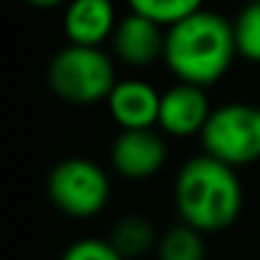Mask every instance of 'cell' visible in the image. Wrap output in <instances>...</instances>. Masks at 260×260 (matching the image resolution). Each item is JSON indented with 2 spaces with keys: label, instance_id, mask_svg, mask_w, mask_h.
Instances as JSON below:
<instances>
[{
  "label": "cell",
  "instance_id": "obj_10",
  "mask_svg": "<svg viewBox=\"0 0 260 260\" xmlns=\"http://www.w3.org/2000/svg\"><path fill=\"white\" fill-rule=\"evenodd\" d=\"M116 23L114 0H69L63 10V33L74 46L101 48L111 41Z\"/></svg>",
  "mask_w": 260,
  "mask_h": 260
},
{
  "label": "cell",
  "instance_id": "obj_13",
  "mask_svg": "<svg viewBox=\"0 0 260 260\" xmlns=\"http://www.w3.org/2000/svg\"><path fill=\"white\" fill-rule=\"evenodd\" d=\"M126 3H129L132 13H139V15L159 23L162 28H172L174 23L202 10L205 0H126Z\"/></svg>",
  "mask_w": 260,
  "mask_h": 260
},
{
  "label": "cell",
  "instance_id": "obj_14",
  "mask_svg": "<svg viewBox=\"0 0 260 260\" xmlns=\"http://www.w3.org/2000/svg\"><path fill=\"white\" fill-rule=\"evenodd\" d=\"M238 56L260 63V0H250L233 20Z\"/></svg>",
  "mask_w": 260,
  "mask_h": 260
},
{
  "label": "cell",
  "instance_id": "obj_5",
  "mask_svg": "<svg viewBox=\"0 0 260 260\" xmlns=\"http://www.w3.org/2000/svg\"><path fill=\"white\" fill-rule=\"evenodd\" d=\"M200 139L205 154L230 167L255 162L260 159V106L235 101L212 109Z\"/></svg>",
  "mask_w": 260,
  "mask_h": 260
},
{
  "label": "cell",
  "instance_id": "obj_15",
  "mask_svg": "<svg viewBox=\"0 0 260 260\" xmlns=\"http://www.w3.org/2000/svg\"><path fill=\"white\" fill-rule=\"evenodd\" d=\"M61 260H124L121 253L111 245V240H101V238H81L76 243H71Z\"/></svg>",
  "mask_w": 260,
  "mask_h": 260
},
{
  "label": "cell",
  "instance_id": "obj_12",
  "mask_svg": "<svg viewBox=\"0 0 260 260\" xmlns=\"http://www.w3.org/2000/svg\"><path fill=\"white\" fill-rule=\"evenodd\" d=\"M205 238L200 230L179 222L170 228L157 240V258L159 260H205Z\"/></svg>",
  "mask_w": 260,
  "mask_h": 260
},
{
  "label": "cell",
  "instance_id": "obj_17",
  "mask_svg": "<svg viewBox=\"0 0 260 260\" xmlns=\"http://www.w3.org/2000/svg\"><path fill=\"white\" fill-rule=\"evenodd\" d=\"M248 3H250V0H248Z\"/></svg>",
  "mask_w": 260,
  "mask_h": 260
},
{
  "label": "cell",
  "instance_id": "obj_4",
  "mask_svg": "<svg viewBox=\"0 0 260 260\" xmlns=\"http://www.w3.org/2000/svg\"><path fill=\"white\" fill-rule=\"evenodd\" d=\"M46 192L58 212L86 220L109 205L111 179L99 162L86 157H69L48 172Z\"/></svg>",
  "mask_w": 260,
  "mask_h": 260
},
{
  "label": "cell",
  "instance_id": "obj_1",
  "mask_svg": "<svg viewBox=\"0 0 260 260\" xmlns=\"http://www.w3.org/2000/svg\"><path fill=\"white\" fill-rule=\"evenodd\" d=\"M235 56L233 23L215 10L202 8L167 28L165 63L179 84L210 88L230 71Z\"/></svg>",
  "mask_w": 260,
  "mask_h": 260
},
{
  "label": "cell",
  "instance_id": "obj_9",
  "mask_svg": "<svg viewBox=\"0 0 260 260\" xmlns=\"http://www.w3.org/2000/svg\"><path fill=\"white\" fill-rule=\"evenodd\" d=\"M159 99L162 93L142 79H119L106 106L119 129H152L159 119Z\"/></svg>",
  "mask_w": 260,
  "mask_h": 260
},
{
  "label": "cell",
  "instance_id": "obj_6",
  "mask_svg": "<svg viewBox=\"0 0 260 260\" xmlns=\"http://www.w3.org/2000/svg\"><path fill=\"white\" fill-rule=\"evenodd\" d=\"M167 162V142L162 132L121 129L111 144V167L126 179L154 177Z\"/></svg>",
  "mask_w": 260,
  "mask_h": 260
},
{
  "label": "cell",
  "instance_id": "obj_11",
  "mask_svg": "<svg viewBox=\"0 0 260 260\" xmlns=\"http://www.w3.org/2000/svg\"><path fill=\"white\" fill-rule=\"evenodd\" d=\"M109 240L121 253V258L132 260V258L144 255L149 248H157L159 238H157V233H154L149 220H144V217H126V220H121L114 228Z\"/></svg>",
  "mask_w": 260,
  "mask_h": 260
},
{
  "label": "cell",
  "instance_id": "obj_7",
  "mask_svg": "<svg viewBox=\"0 0 260 260\" xmlns=\"http://www.w3.org/2000/svg\"><path fill=\"white\" fill-rule=\"evenodd\" d=\"M165 41L167 28L129 10L114 28L111 48L121 63L132 69H147L157 61H165Z\"/></svg>",
  "mask_w": 260,
  "mask_h": 260
},
{
  "label": "cell",
  "instance_id": "obj_16",
  "mask_svg": "<svg viewBox=\"0 0 260 260\" xmlns=\"http://www.w3.org/2000/svg\"><path fill=\"white\" fill-rule=\"evenodd\" d=\"M25 3L33 5V8H58V5H63L69 0H25Z\"/></svg>",
  "mask_w": 260,
  "mask_h": 260
},
{
  "label": "cell",
  "instance_id": "obj_2",
  "mask_svg": "<svg viewBox=\"0 0 260 260\" xmlns=\"http://www.w3.org/2000/svg\"><path fill=\"white\" fill-rule=\"evenodd\" d=\"M174 207L179 220L202 235L228 230L243 210L235 167L205 152L187 159L174 179Z\"/></svg>",
  "mask_w": 260,
  "mask_h": 260
},
{
  "label": "cell",
  "instance_id": "obj_8",
  "mask_svg": "<svg viewBox=\"0 0 260 260\" xmlns=\"http://www.w3.org/2000/svg\"><path fill=\"white\" fill-rule=\"evenodd\" d=\"M210 114L212 106L205 88L177 81L159 99L157 126L170 137H192V134H202Z\"/></svg>",
  "mask_w": 260,
  "mask_h": 260
},
{
  "label": "cell",
  "instance_id": "obj_3",
  "mask_svg": "<svg viewBox=\"0 0 260 260\" xmlns=\"http://www.w3.org/2000/svg\"><path fill=\"white\" fill-rule=\"evenodd\" d=\"M48 86L51 91L74 106H91L106 101L116 86L114 58L101 48L74 46L61 48L48 63Z\"/></svg>",
  "mask_w": 260,
  "mask_h": 260
}]
</instances>
